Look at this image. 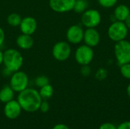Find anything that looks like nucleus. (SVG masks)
<instances>
[{
	"label": "nucleus",
	"instance_id": "obj_1",
	"mask_svg": "<svg viewBox=\"0 0 130 129\" xmlns=\"http://www.w3.org/2000/svg\"><path fill=\"white\" fill-rule=\"evenodd\" d=\"M17 100L22 110L27 113H35L39 110L43 99L38 90L32 87H27L18 93Z\"/></svg>",
	"mask_w": 130,
	"mask_h": 129
},
{
	"label": "nucleus",
	"instance_id": "obj_2",
	"mask_svg": "<svg viewBox=\"0 0 130 129\" xmlns=\"http://www.w3.org/2000/svg\"><path fill=\"white\" fill-rule=\"evenodd\" d=\"M24 64V57L20 51L16 49L9 48L4 52L3 65L5 68L11 72L17 71L21 68Z\"/></svg>",
	"mask_w": 130,
	"mask_h": 129
},
{
	"label": "nucleus",
	"instance_id": "obj_3",
	"mask_svg": "<svg viewBox=\"0 0 130 129\" xmlns=\"http://www.w3.org/2000/svg\"><path fill=\"white\" fill-rule=\"evenodd\" d=\"M29 78L27 75L21 70L14 71L10 77L9 86L16 93H20L28 87Z\"/></svg>",
	"mask_w": 130,
	"mask_h": 129
},
{
	"label": "nucleus",
	"instance_id": "obj_4",
	"mask_svg": "<svg viewBox=\"0 0 130 129\" xmlns=\"http://www.w3.org/2000/svg\"><path fill=\"white\" fill-rule=\"evenodd\" d=\"M114 52L119 65L130 63V42L126 40L117 42Z\"/></svg>",
	"mask_w": 130,
	"mask_h": 129
},
{
	"label": "nucleus",
	"instance_id": "obj_5",
	"mask_svg": "<svg viewBox=\"0 0 130 129\" xmlns=\"http://www.w3.org/2000/svg\"><path fill=\"white\" fill-rule=\"evenodd\" d=\"M128 34V27L123 21L113 22L108 29V36L110 40L119 42L125 40Z\"/></svg>",
	"mask_w": 130,
	"mask_h": 129
},
{
	"label": "nucleus",
	"instance_id": "obj_6",
	"mask_svg": "<svg viewBox=\"0 0 130 129\" xmlns=\"http://www.w3.org/2000/svg\"><path fill=\"white\" fill-rule=\"evenodd\" d=\"M71 52L72 49L70 44L66 41H59L56 43L52 48V56L59 62L67 60L70 57Z\"/></svg>",
	"mask_w": 130,
	"mask_h": 129
},
{
	"label": "nucleus",
	"instance_id": "obj_7",
	"mask_svg": "<svg viewBox=\"0 0 130 129\" xmlns=\"http://www.w3.org/2000/svg\"><path fill=\"white\" fill-rule=\"evenodd\" d=\"M94 58V51L88 45H82L77 48L75 53V59L78 64L81 65H89Z\"/></svg>",
	"mask_w": 130,
	"mask_h": 129
},
{
	"label": "nucleus",
	"instance_id": "obj_8",
	"mask_svg": "<svg viewBox=\"0 0 130 129\" xmlns=\"http://www.w3.org/2000/svg\"><path fill=\"white\" fill-rule=\"evenodd\" d=\"M101 21V14L98 10L88 9L82 13V23L87 28H94L99 25Z\"/></svg>",
	"mask_w": 130,
	"mask_h": 129
},
{
	"label": "nucleus",
	"instance_id": "obj_9",
	"mask_svg": "<svg viewBox=\"0 0 130 129\" xmlns=\"http://www.w3.org/2000/svg\"><path fill=\"white\" fill-rule=\"evenodd\" d=\"M83 28L78 24H74L69 27L66 31V39L69 43L72 44H78L80 43L84 38Z\"/></svg>",
	"mask_w": 130,
	"mask_h": 129
},
{
	"label": "nucleus",
	"instance_id": "obj_10",
	"mask_svg": "<svg viewBox=\"0 0 130 129\" xmlns=\"http://www.w3.org/2000/svg\"><path fill=\"white\" fill-rule=\"evenodd\" d=\"M22 108L21 107L19 103L16 100H12L6 103H5L3 113L6 118L8 119H16L18 118L21 113Z\"/></svg>",
	"mask_w": 130,
	"mask_h": 129
},
{
	"label": "nucleus",
	"instance_id": "obj_11",
	"mask_svg": "<svg viewBox=\"0 0 130 129\" xmlns=\"http://www.w3.org/2000/svg\"><path fill=\"white\" fill-rule=\"evenodd\" d=\"M75 0H49L50 8L57 13H66L73 9Z\"/></svg>",
	"mask_w": 130,
	"mask_h": 129
},
{
	"label": "nucleus",
	"instance_id": "obj_12",
	"mask_svg": "<svg viewBox=\"0 0 130 129\" xmlns=\"http://www.w3.org/2000/svg\"><path fill=\"white\" fill-rule=\"evenodd\" d=\"M19 28L21 33L32 36L37 31V21L34 17L26 16L24 17H22V20L19 25Z\"/></svg>",
	"mask_w": 130,
	"mask_h": 129
},
{
	"label": "nucleus",
	"instance_id": "obj_13",
	"mask_svg": "<svg viewBox=\"0 0 130 129\" xmlns=\"http://www.w3.org/2000/svg\"><path fill=\"white\" fill-rule=\"evenodd\" d=\"M101 36L98 31L94 28H88L84 32V38L83 40L85 41V44L94 47L98 45L100 43Z\"/></svg>",
	"mask_w": 130,
	"mask_h": 129
},
{
	"label": "nucleus",
	"instance_id": "obj_14",
	"mask_svg": "<svg viewBox=\"0 0 130 129\" xmlns=\"http://www.w3.org/2000/svg\"><path fill=\"white\" fill-rule=\"evenodd\" d=\"M34 44V40L31 35L21 33L16 38L17 46L22 50L30 49Z\"/></svg>",
	"mask_w": 130,
	"mask_h": 129
},
{
	"label": "nucleus",
	"instance_id": "obj_15",
	"mask_svg": "<svg viewBox=\"0 0 130 129\" xmlns=\"http://www.w3.org/2000/svg\"><path fill=\"white\" fill-rule=\"evenodd\" d=\"M14 91L9 85L3 86L0 90V101L3 103H6L14 99Z\"/></svg>",
	"mask_w": 130,
	"mask_h": 129
},
{
	"label": "nucleus",
	"instance_id": "obj_16",
	"mask_svg": "<svg viewBox=\"0 0 130 129\" xmlns=\"http://www.w3.org/2000/svg\"><path fill=\"white\" fill-rule=\"evenodd\" d=\"M129 14V8L126 5H120L114 10V16L120 21H125Z\"/></svg>",
	"mask_w": 130,
	"mask_h": 129
},
{
	"label": "nucleus",
	"instance_id": "obj_17",
	"mask_svg": "<svg viewBox=\"0 0 130 129\" xmlns=\"http://www.w3.org/2000/svg\"><path fill=\"white\" fill-rule=\"evenodd\" d=\"M38 91H39V94H40L41 98L44 100H47L53 97V95L54 94V88L50 84H48L40 87V90H38Z\"/></svg>",
	"mask_w": 130,
	"mask_h": 129
},
{
	"label": "nucleus",
	"instance_id": "obj_18",
	"mask_svg": "<svg viewBox=\"0 0 130 129\" xmlns=\"http://www.w3.org/2000/svg\"><path fill=\"white\" fill-rule=\"evenodd\" d=\"M21 20H22L21 16L16 12L11 13L7 17V23L8 24L9 26H11L12 27H19Z\"/></svg>",
	"mask_w": 130,
	"mask_h": 129
},
{
	"label": "nucleus",
	"instance_id": "obj_19",
	"mask_svg": "<svg viewBox=\"0 0 130 129\" xmlns=\"http://www.w3.org/2000/svg\"><path fill=\"white\" fill-rule=\"evenodd\" d=\"M88 7V2H87V0H75L72 10L78 14H82L87 10Z\"/></svg>",
	"mask_w": 130,
	"mask_h": 129
},
{
	"label": "nucleus",
	"instance_id": "obj_20",
	"mask_svg": "<svg viewBox=\"0 0 130 129\" xmlns=\"http://www.w3.org/2000/svg\"><path fill=\"white\" fill-rule=\"evenodd\" d=\"M34 83L37 87L40 88V87L50 84V79L46 75H39L35 78Z\"/></svg>",
	"mask_w": 130,
	"mask_h": 129
},
{
	"label": "nucleus",
	"instance_id": "obj_21",
	"mask_svg": "<svg viewBox=\"0 0 130 129\" xmlns=\"http://www.w3.org/2000/svg\"><path fill=\"white\" fill-rule=\"evenodd\" d=\"M120 72L124 78L130 79V63L120 65Z\"/></svg>",
	"mask_w": 130,
	"mask_h": 129
},
{
	"label": "nucleus",
	"instance_id": "obj_22",
	"mask_svg": "<svg viewBox=\"0 0 130 129\" xmlns=\"http://www.w3.org/2000/svg\"><path fill=\"white\" fill-rule=\"evenodd\" d=\"M117 0H98L99 4L104 8H111L114 6Z\"/></svg>",
	"mask_w": 130,
	"mask_h": 129
},
{
	"label": "nucleus",
	"instance_id": "obj_23",
	"mask_svg": "<svg viewBox=\"0 0 130 129\" xmlns=\"http://www.w3.org/2000/svg\"><path fill=\"white\" fill-rule=\"evenodd\" d=\"M49 109H50V104H49V103L47 102V100H43L41 103H40L39 110L41 113H47L49 111Z\"/></svg>",
	"mask_w": 130,
	"mask_h": 129
},
{
	"label": "nucleus",
	"instance_id": "obj_24",
	"mask_svg": "<svg viewBox=\"0 0 130 129\" xmlns=\"http://www.w3.org/2000/svg\"><path fill=\"white\" fill-rule=\"evenodd\" d=\"M80 72H81V74L83 76H85L86 77V76L90 75V74L91 72V70L89 68L88 65H82V68L80 70Z\"/></svg>",
	"mask_w": 130,
	"mask_h": 129
},
{
	"label": "nucleus",
	"instance_id": "obj_25",
	"mask_svg": "<svg viewBox=\"0 0 130 129\" xmlns=\"http://www.w3.org/2000/svg\"><path fill=\"white\" fill-rule=\"evenodd\" d=\"M99 129H117V127L110 122H105L103 123L102 125H101V126L99 127Z\"/></svg>",
	"mask_w": 130,
	"mask_h": 129
},
{
	"label": "nucleus",
	"instance_id": "obj_26",
	"mask_svg": "<svg viewBox=\"0 0 130 129\" xmlns=\"http://www.w3.org/2000/svg\"><path fill=\"white\" fill-rule=\"evenodd\" d=\"M5 40V33L3 30V28L0 27V48L4 44Z\"/></svg>",
	"mask_w": 130,
	"mask_h": 129
},
{
	"label": "nucleus",
	"instance_id": "obj_27",
	"mask_svg": "<svg viewBox=\"0 0 130 129\" xmlns=\"http://www.w3.org/2000/svg\"><path fill=\"white\" fill-rule=\"evenodd\" d=\"M117 129H130V121L122 122L117 126Z\"/></svg>",
	"mask_w": 130,
	"mask_h": 129
},
{
	"label": "nucleus",
	"instance_id": "obj_28",
	"mask_svg": "<svg viewBox=\"0 0 130 129\" xmlns=\"http://www.w3.org/2000/svg\"><path fill=\"white\" fill-rule=\"evenodd\" d=\"M52 129H70L65 124H62V123H59V124H56L55 125L53 128Z\"/></svg>",
	"mask_w": 130,
	"mask_h": 129
},
{
	"label": "nucleus",
	"instance_id": "obj_29",
	"mask_svg": "<svg viewBox=\"0 0 130 129\" xmlns=\"http://www.w3.org/2000/svg\"><path fill=\"white\" fill-rule=\"evenodd\" d=\"M13 72H11L10 70H8V68H5L2 71V75L5 76V77H11V75H12Z\"/></svg>",
	"mask_w": 130,
	"mask_h": 129
},
{
	"label": "nucleus",
	"instance_id": "obj_30",
	"mask_svg": "<svg viewBox=\"0 0 130 129\" xmlns=\"http://www.w3.org/2000/svg\"><path fill=\"white\" fill-rule=\"evenodd\" d=\"M3 58H4V52L0 48V65L3 64Z\"/></svg>",
	"mask_w": 130,
	"mask_h": 129
},
{
	"label": "nucleus",
	"instance_id": "obj_31",
	"mask_svg": "<svg viewBox=\"0 0 130 129\" xmlns=\"http://www.w3.org/2000/svg\"><path fill=\"white\" fill-rule=\"evenodd\" d=\"M125 24H126V25L127 26V27H128V28H130V14H129V15L127 17V18L126 19V21H125Z\"/></svg>",
	"mask_w": 130,
	"mask_h": 129
},
{
	"label": "nucleus",
	"instance_id": "obj_32",
	"mask_svg": "<svg viewBox=\"0 0 130 129\" xmlns=\"http://www.w3.org/2000/svg\"><path fill=\"white\" fill-rule=\"evenodd\" d=\"M127 94H128V96H129V97L130 98V84L128 85V87H127Z\"/></svg>",
	"mask_w": 130,
	"mask_h": 129
}]
</instances>
